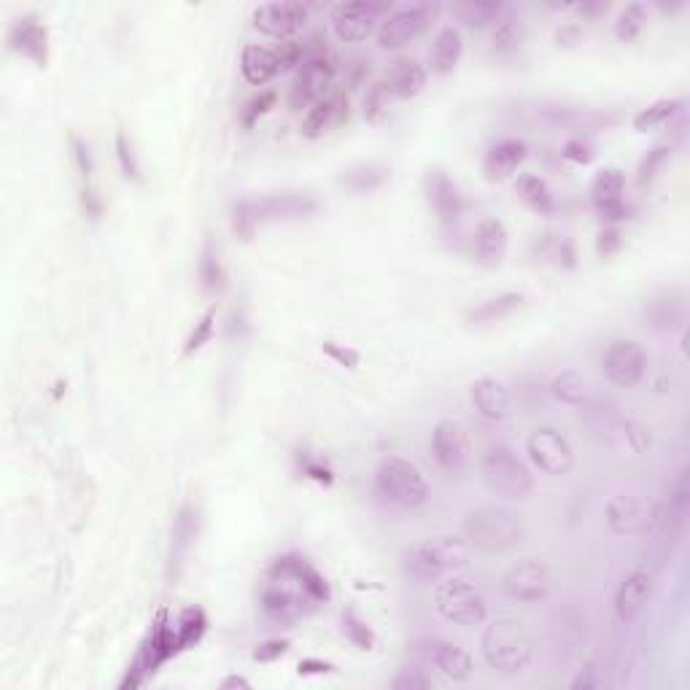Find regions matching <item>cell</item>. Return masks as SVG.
I'll return each mask as SVG.
<instances>
[{"mask_svg":"<svg viewBox=\"0 0 690 690\" xmlns=\"http://www.w3.org/2000/svg\"><path fill=\"white\" fill-rule=\"evenodd\" d=\"M329 599H332V588L327 577L300 553L275 558L259 591L262 615L275 626H294Z\"/></svg>","mask_w":690,"mask_h":690,"instance_id":"6da1fadb","label":"cell"},{"mask_svg":"<svg viewBox=\"0 0 690 690\" xmlns=\"http://www.w3.org/2000/svg\"><path fill=\"white\" fill-rule=\"evenodd\" d=\"M319 213V200L305 192H281L257 200H238L232 205V230L240 240H251L262 224L305 222Z\"/></svg>","mask_w":690,"mask_h":690,"instance_id":"7a4b0ae2","label":"cell"},{"mask_svg":"<svg viewBox=\"0 0 690 690\" xmlns=\"http://www.w3.org/2000/svg\"><path fill=\"white\" fill-rule=\"evenodd\" d=\"M467 537H437L429 542H416L402 553V572L407 580L418 585L437 583L456 569L467 567Z\"/></svg>","mask_w":690,"mask_h":690,"instance_id":"3957f363","label":"cell"},{"mask_svg":"<svg viewBox=\"0 0 690 690\" xmlns=\"http://www.w3.org/2000/svg\"><path fill=\"white\" fill-rule=\"evenodd\" d=\"M464 537H467L469 548L494 556V553H507L515 545H521L526 537V523L510 507L483 505L475 507L464 518Z\"/></svg>","mask_w":690,"mask_h":690,"instance_id":"277c9868","label":"cell"},{"mask_svg":"<svg viewBox=\"0 0 690 690\" xmlns=\"http://www.w3.org/2000/svg\"><path fill=\"white\" fill-rule=\"evenodd\" d=\"M480 650L491 669L502 674H521L534 658V637L518 618L491 620L480 639Z\"/></svg>","mask_w":690,"mask_h":690,"instance_id":"5b68a950","label":"cell"},{"mask_svg":"<svg viewBox=\"0 0 690 690\" xmlns=\"http://www.w3.org/2000/svg\"><path fill=\"white\" fill-rule=\"evenodd\" d=\"M375 488L383 502L399 510H418L429 502V483L413 461L383 456L375 467Z\"/></svg>","mask_w":690,"mask_h":690,"instance_id":"8992f818","label":"cell"},{"mask_svg":"<svg viewBox=\"0 0 690 690\" xmlns=\"http://www.w3.org/2000/svg\"><path fill=\"white\" fill-rule=\"evenodd\" d=\"M480 480L505 499H526L534 491V475L526 461L507 445H491L480 456Z\"/></svg>","mask_w":690,"mask_h":690,"instance_id":"52a82bcc","label":"cell"},{"mask_svg":"<svg viewBox=\"0 0 690 690\" xmlns=\"http://www.w3.org/2000/svg\"><path fill=\"white\" fill-rule=\"evenodd\" d=\"M434 610L456 626H480L486 623L488 607L483 593L461 577H443L434 585Z\"/></svg>","mask_w":690,"mask_h":690,"instance_id":"ba28073f","label":"cell"},{"mask_svg":"<svg viewBox=\"0 0 690 690\" xmlns=\"http://www.w3.org/2000/svg\"><path fill=\"white\" fill-rule=\"evenodd\" d=\"M181 653L178 647V634L176 623H170L168 615L160 612L157 620L151 623L149 637L143 639V645L138 647V655H135L133 666L127 669V677H124L122 688H138L143 685V680L160 669L165 661H170L173 655Z\"/></svg>","mask_w":690,"mask_h":690,"instance_id":"9c48e42d","label":"cell"},{"mask_svg":"<svg viewBox=\"0 0 690 690\" xmlns=\"http://www.w3.org/2000/svg\"><path fill=\"white\" fill-rule=\"evenodd\" d=\"M389 3H375V0H348V3H337L329 11V25L335 30V36L345 44H359L370 36L375 27H381L383 17L389 14Z\"/></svg>","mask_w":690,"mask_h":690,"instance_id":"30bf717a","label":"cell"},{"mask_svg":"<svg viewBox=\"0 0 690 690\" xmlns=\"http://www.w3.org/2000/svg\"><path fill=\"white\" fill-rule=\"evenodd\" d=\"M337 79V62L329 57V54H316V57H308L297 68V76H294L292 92H289V106L294 111H302V108H310L313 103H319L324 95H329L335 89Z\"/></svg>","mask_w":690,"mask_h":690,"instance_id":"8fae6325","label":"cell"},{"mask_svg":"<svg viewBox=\"0 0 690 690\" xmlns=\"http://www.w3.org/2000/svg\"><path fill=\"white\" fill-rule=\"evenodd\" d=\"M526 453L534 467L550 475V478H561L569 469L575 467V451L564 434L553 429V426H537L526 440Z\"/></svg>","mask_w":690,"mask_h":690,"instance_id":"7c38bea8","label":"cell"},{"mask_svg":"<svg viewBox=\"0 0 690 690\" xmlns=\"http://www.w3.org/2000/svg\"><path fill=\"white\" fill-rule=\"evenodd\" d=\"M602 372L612 386L634 389V386H639L642 378H645L647 351L642 348V343L629 340V337L612 340V343L604 348Z\"/></svg>","mask_w":690,"mask_h":690,"instance_id":"4fadbf2b","label":"cell"},{"mask_svg":"<svg viewBox=\"0 0 690 690\" xmlns=\"http://www.w3.org/2000/svg\"><path fill=\"white\" fill-rule=\"evenodd\" d=\"M434 17V6L429 3H407V6H397L383 17L381 27H378V46L381 49H402L410 41H416L424 33L429 22Z\"/></svg>","mask_w":690,"mask_h":690,"instance_id":"5bb4252c","label":"cell"},{"mask_svg":"<svg viewBox=\"0 0 690 690\" xmlns=\"http://www.w3.org/2000/svg\"><path fill=\"white\" fill-rule=\"evenodd\" d=\"M308 19V6L300 0H273V3H262L254 9V27L278 41H289L297 36L300 30H305Z\"/></svg>","mask_w":690,"mask_h":690,"instance_id":"9a60e30c","label":"cell"},{"mask_svg":"<svg viewBox=\"0 0 690 690\" xmlns=\"http://www.w3.org/2000/svg\"><path fill=\"white\" fill-rule=\"evenodd\" d=\"M502 588L513 602H542L548 599L550 588H553V577H550L548 564H542L537 558H523L507 569L502 577Z\"/></svg>","mask_w":690,"mask_h":690,"instance_id":"2e32d148","label":"cell"},{"mask_svg":"<svg viewBox=\"0 0 690 690\" xmlns=\"http://www.w3.org/2000/svg\"><path fill=\"white\" fill-rule=\"evenodd\" d=\"M658 510L647 499L618 494L607 502V526L618 537H639L655 526Z\"/></svg>","mask_w":690,"mask_h":690,"instance_id":"e0dca14e","label":"cell"},{"mask_svg":"<svg viewBox=\"0 0 690 690\" xmlns=\"http://www.w3.org/2000/svg\"><path fill=\"white\" fill-rule=\"evenodd\" d=\"M426 203L437 216V222L443 230H456L464 213V200H461L459 186L453 184V178L440 168H429L424 176Z\"/></svg>","mask_w":690,"mask_h":690,"instance_id":"ac0fdd59","label":"cell"},{"mask_svg":"<svg viewBox=\"0 0 690 690\" xmlns=\"http://www.w3.org/2000/svg\"><path fill=\"white\" fill-rule=\"evenodd\" d=\"M432 453L437 467L448 475H459L469 461V437L453 418H440L432 429Z\"/></svg>","mask_w":690,"mask_h":690,"instance_id":"d6986e66","label":"cell"},{"mask_svg":"<svg viewBox=\"0 0 690 690\" xmlns=\"http://www.w3.org/2000/svg\"><path fill=\"white\" fill-rule=\"evenodd\" d=\"M416 653L421 655V661L429 669H437L451 682H467L472 677V669H475L467 650H461L448 639H421V642H416Z\"/></svg>","mask_w":690,"mask_h":690,"instance_id":"ffe728a7","label":"cell"},{"mask_svg":"<svg viewBox=\"0 0 690 690\" xmlns=\"http://www.w3.org/2000/svg\"><path fill=\"white\" fill-rule=\"evenodd\" d=\"M348 116H351L348 95H345L343 89L335 87L329 95H324L319 103H313V106L305 111L300 130L308 141H319V138H324V135L337 130V127H343V124L348 122Z\"/></svg>","mask_w":690,"mask_h":690,"instance_id":"44dd1931","label":"cell"},{"mask_svg":"<svg viewBox=\"0 0 690 690\" xmlns=\"http://www.w3.org/2000/svg\"><path fill=\"white\" fill-rule=\"evenodd\" d=\"M197 534H200V510H197V505H192V502H186V505L178 510L176 521H173V529H170L168 575L173 583L184 575L186 558H189V553L195 548Z\"/></svg>","mask_w":690,"mask_h":690,"instance_id":"7402d4cb","label":"cell"},{"mask_svg":"<svg viewBox=\"0 0 690 690\" xmlns=\"http://www.w3.org/2000/svg\"><path fill=\"white\" fill-rule=\"evenodd\" d=\"M9 46L25 60H30L36 68L49 65V30L36 14H25V17L14 19L9 30Z\"/></svg>","mask_w":690,"mask_h":690,"instance_id":"603a6c76","label":"cell"},{"mask_svg":"<svg viewBox=\"0 0 690 690\" xmlns=\"http://www.w3.org/2000/svg\"><path fill=\"white\" fill-rule=\"evenodd\" d=\"M653 596V575L647 569H634L623 577L618 593H615V615L620 623H637L645 615L647 604Z\"/></svg>","mask_w":690,"mask_h":690,"instance_id":"cb8c5ba5","label":"cell"},{"mask_svg":"<svg viewBox=\"0 0 690 690\" xmlns=\"http://www.w3.org/2000/svg\"><path fill=\"white\" fill-rule=\"evenodd\" d=\"M507 227L502 219L496 216H488V219H480L475 232H472V240H469V248H472V259L483 267H499L507 257Z\"/></svg>","mask_w":690,"mask_h":690,"instance_id":"d4e9b609","label":"cell"},{"mask_svg":"<svg viewBox=\"0 0 690 690\" xmlns=\"http://www.w3.org/2000/svg\"><path fill=\"white\" fill-rule=\"evenodd\" d=\"M526 157H529V146L521 138L496 141L483 157V176H486V181H505L521 168Z\"/></svg>","mask_w":690,"mask_h":690,"instance_id":"484cf974","label":"cell"},{"mask_svg":"<svg viewBox=\"0 0 690 690\" xmlns=\"http://www.w3.org/2000/svg\"><path fill=\"white\" fill-rule=\"evenodd\" d=\"M469 399H472V405H475L480 416L488 418V421H502L513 410L510 389L502 381H496V378H478L469 386Z\"/></svg>","mask_w":690,"mask_h":690,"instance_id":"4316f807","label":"cell"},{"mask_svg":"<svg viewBox=\"0 0 690 690\" xmlns=\"http://www.w3.org/2000/svg\"><path fill=\"white\" fill-rule=\"evenodd\" d=\"M386 87H389L391 98L394 100H410L421 95L426 89V81H429V73L418 60L413 57H399L394 65H391L389 76H386Z\"/></svg>","mask_w":690,"mask_h":690,"instance_id":"83f0119b","label":"cell"},{"mask_svg":"<svg viewBox=\"0 0 690 690\" xmlns=\"http://www.w3.org/2000/svg\"><path fill=\"white\" fill-rule=\"evenodd\" d=\"M240 73H243V79H246L248 84L265 87V84H270V81L281 73V60H278L275 49L248 44L243 46V52H240Z\"/></svg>","mask_w":690,"mask_h":690,"instance_id":"f1b7e54d","label":"cell"},{"mask_svg":"<svg viewBox=\"0 0 690 690\" xmlns=\"http://www.w3.org/2000/svg\"><path fill=\"white\" fill-rule=\"evenodd\" d=\"M461 54H464V38H461L459 27H440V33L432 41V52H429V68L434 76H448L456 71Z\"/></svg>","mask_w":690,"mask_h":690,"instance_id":"f546056e","label":"cell"},{"mask_svg":"<svg viewBox=\"0 0 690 690\" xmlns=\"http://www.w3.org/2000/svg\"><path fill=\"white\" fill-rule=\"evenodd\" d=\"M647 319H650V327L661 335H672L674 329H680L682 321H685V302H682L680 292L658 294L647 305Z\"/></svg>","mask_w":690,"mask_h":690,"instance_id":"4dcf8cb0","label":"cell"},{"mask_svg":"<svg viewBox=\"0 0 690 690\" xmlns=\"http://www.w3.org/2000/svg\"><path fill=\"white\" fill-rule=\"evenodd\" d=\"M197 275H200V289L208 297H216L227 289V267L222 262L219 246L211 238L203 243L200 251V262H197Z\"/></svg>","mask_w":690,"mask_h":690,"instance_id":"1f68e13d","label":"cell"},{"mask_svg":"<svg viewBox=\"0 0 690 690\" xmlns=\"http://www.w3.org/2000/svg\"><path fill=\"white\" fill-rule=\"evenodd\" d=\"M523 305L521 292H505L496 294L491 300L478 302L475 308L467 310V324L472 327H483V324H494V321H502L507 316H513L515 310Z\"/></svg>","mask_w":690,"mask_h":690,"instance_id":"d6a6232c","label":"cell"},{"mask_svg":"<svg viewBox=\"0 0 690 690\" xmlns=\"http://www.w3.org/2000/svg\"><path fill=\"white\" fill-rule=\"evenodd\" d=\"M526 41V25H523L521 14L505 9V14L494 22V33H491V44L499 57H510Z\"/></svg>","mask_w":690,"mask_h":690,"instance_id":"836d02e7","label":"cell"},{"mask_svg":"<svg viewBox=\"0 0 690 690\" xmlns=\"http://www.w3.org/2000/svg\"><path fill=\"white\" fill-rule=\"evenodd\" d=\"M515 192L521 197V203L529 208V211L540 213V216H550L556 211V197L550 192V186L545 178L534 176V173H526L515 181Z\"/></svg>","mask_w":690,"mask_h":690,"instance_id":"e575fe53","label":"cell"},{"mask_svg":"<svg viewBox=\"0 0 690 690\" xmlns=\"http://www.w3.org/2000/svg\"><path fill=\"white\" fill-rule=\"evenodd\" d=\"M505 9L507 6L499 0H461L453 6V17L467 27L483 30V27L494 25L496 19L505 14Z\"/></svg>","mask_w":690,"mask_h":690,"instance_id":"d590c367","label":"cell"},{"mask_svg":"<svg viewBox=\"0 0 690 690\" xmlns=\"http://www.w3.org/2000/svg\"><path fill=\"white\" fill-rule=\"evenodd\" d=\"M389 181V168L381 165V162H362V165H354L348 168L340 176V184L345 189H351L356 195H364V192H372V189H381L383 184Z\"/></svg>","mask_w":690,"mask_h":690,"instance_id":"8d00e7d4","label":"cell"},{"mask_svg":"<svg viewBox=\"0 0 690 690\" xmlns=\"http://www.w3.org/2000/svg\"><path fill=\"white\" fill-rule=\"evenodd\" d=\"M550 394L564 405L583 407L585 399H588V383L577 370H564L550 381Z\"/></svg>","mask_w":690,"mask_h":690,"instance_id":"74e56055","label":"cell"},{"mask_svg":"<svg viewBox=\"0 0 690 690\" xmlns=\"http://www.w3.org/2000/svg\"><path fill=\"white\" fill-rule=\"evenodd\" d=\"M623 192H626V176L623 170L618 168H602L591 181V203L604 205L615 203V200H623Z\"/></svg>","mask_w":690,"mask_h":690,"instance_id":"f35d334b","label":"cell"},{"mask_svg":"<svg viewBox=\"0 0 690 690\" xmlns=\"http://www.w3.org/2000/svg\"><path fill=\"white\" fill-rule=\"evenodd\" d=\"M208 631V618L200 607H186L176 620V634H178V647L181 650H189L195 647L200 639L205 637Z\"/></svg>","mask_w":690,"mask_h":690,"instance_id":"ab89813d","label":"cell"},{"mask_svg":"<svg viewBox=\"0 0 690 690\" xmlns=\"http://www.w3.org/2000/svg\"><path fill=\"white\" fill-rule=\"evenodd\" d=\"M647 19H650V9H647L645 3H629L626 9L620 11L618 19H615V36H618V41H623V44L637 41L642 36V30H645Z\"/></svg>","mask_w":690,"mask_h":690,"instance_id":"60d3db41","label":"cell"},{"mask_svg":"<svg viewBox=\"0 0 690 690\" xmlns=\"http://www.w3.org/2000/svg\"><path fill=\"white\" fill-rule=\"evenodd\" d=\"M680 108H682V100H677V98L655 100L653 106L642 108V111L634 116V130L647 133V130H653V127H661V124L669 122L674 114H680Z\"/></svg>","mask_w":690,"mask_h":690,"instance_id":"b9f144b4","label":"cell"},{"mask_svg":"<svg viewBox=\"0 0 690 690\" xmlns=\"http://www.w3.org/2000/svg\"><path fill=\"white\" fill-rule=\"evenodd\" d=\"M540 254L548 259L550 265L561 267V270H575L577 267V254L572 240L564 238V235H548L542 240Z\"/></svg>","mask_w":690,"mask_h":690,"instance_id":"7bdbcfd3","label":"cell"},{"mask_svg":"<svg viewBox=\"0 0 690 690\" xmlns=\"http://www.w3.org/2000/svg\"><path fill=\"white\" fill-rule=\"evenodd\" d=\"M391 92L386 87V81H375L367 95H364V119L370 124H381L386 116H389L391 106Z\"/></svg>","mask_w":690,"mask_h":690,"instance_id":"ee69618b","label":"cell"},{"mask_svg":"<svg viewBox=\"0 0 690 690\" xmlns=\"http://www.w3.org/2000/svg\"><path fill=\"white\" fill-rule=\"evenodd\" d=\"M669 157H672V146H669V143H661V146H655V149L647 151L645 160L639 162V168H637V184L642 186V189L653 184L655 178H658V173L666 168Z\"/></svg>","mask_w":690,"mask_h":690,"instance_id":"f6af8a7d","label":"cell"},{"mask_svg":"<svg viewBox=\"0 0 690 690\" xmlns=\"http://www.w3.org/2000/svg\"><path fill=\"white\" fill-rule=\"evenodd\" d=\"M343 634L345 639L354 647H359V650H372V647H375V631H372L370 623L359 618L354 610L343 612Z\"/></svg>","mask_w":690,"mask_h":690,"instance_id":"bcb514c9","label":"cell"},{"mask_svg":"<svg viewBox=\"0 0 690 690\" xmlns=\"http://www.w3.org/2000/svg\"><path fill=\"white\" fill-rule=\"evenodd\" d=\"M213 332H216V308H208L203 313V319L197 321L195 329H192V332H189V337H186L184 356L197 354V351H200V348H203V345L211 340Z\"/></svg>","mask_w":690,"mask_h":690,"instance_id":"7dc6e473","label":"cell"},{"mask_svg":"<svg viewBox=\"0 0 690 690\" xmlns=\"http://www.w3.org/2000/svg\"><path fill=\"white\" fill-rule=\"evenodd\" d=\"M116 160H119V168H122L124 178H133V181H141V165H138V154H135V146L130 141V135L119 130L116 133Z\"/></svg>","mask_w":690,"mask_h":690,"instance_id":"c3c4849f","label":"cell"},{"mask_svg":"<svg viewBox=\"0 0 690 690\" xmlns=\"http://www.w3.org/2000/svg\"><path fill=\"white\" fill-rule=\"evenodd\" d=\"M297 461H300V472L305 475V478L316 480V483H321V486H332V483H335V472H332L327 461L319 459L316 453L300 451Z\"/></svg>","mask_w":690,"mask_h":690,"instance_id":"681fc988","label":"cell"},{"mask_svg":"<svg viewBox=\"0 0 690 690\" xmlns=\"http://www.w3.org/2000/svg\"><path fill=\"white\" fill-rule=\"evenodd\" d=\"M275 100H278V92H273V89H265V92H259V95H254V98L248 100L246 106H243V111H240V122H243V127H254L259 116H265L270 108H275Z\"/></svg>","mask_w":690,"mask_h":690,"instance_id":"f907efd6","label":"cell"},{"mask_svg":"<svg viewBox=\"0 0 690 690\" xmlns=\"http://www.w3.org/2000/svg\"><path fill=\"white\" fill-rule=\"evenodd\" d=\"M321 351L332 359V362L337 364V367H345V370H356L359 367V362H362V354L356 351V348H348V345H337L332 343V340H327V343L321 345Z\"/></svg>","mask_w":690,"mask_h":690,"instance_id":"816d5d0a","label":"cell"},{"mask_svg":"<svg viewBox=\"0 0 690 690\" xmlns=\"http://www.w3.org/2000/svg\"><path fill=\"white\" fill-rule=\"evenodd\" d=\"M593 211L599 216V222L604 227H618L620 222L631 219V208L626 200H615V203H604V205H593Z\"/></svg>","mask_w":690,"mask_h":690,"instance_id":"f5cc1de1","label":"cell"},{"mask_svg":"<svg viewBox=\"0 0 690 690\" xmlns=\"http://www.w3.org/2000/svg\"><path fill=\"white\" fill-rule=\"evenodd\" d=\"M71 149H73V162H76V168H79L84 184H92L95 160H92V151H89L87 141H81L79 135H71Z\"/></svg>","mask_w":690,"mask_h":690,"instance_id":"db71d44e","label":"cell"},{"mask_svg":"<svg viewBox=\"0 0 690 690\" xmlns=\"http://www.w3.org/2000/svg\"><path fill=\"white\" fill-rule=\"evenodd\" d=\"M275 54L281 60V71H292V68H300L305 62V44L297 41V38H289V41H281Z\"/></svg>","mask_w":690,"mask_h":690,"instance_id":"11a10c76","label":"cell"},{"mask_svg":"<svg viewBox=\"0 0 690 690\" xmlns=\"http://www.w3.org/2000/svg\"><path fill=\"white\" fill-rule=\"evenodd\" d=\"M289 647H292L289 639H267V642L257 645V650H254V661L257 664H273L281 655L289 653Z\"/></svg>","mask_w":690,"mask_h":690,"instance_id":"9f6ffc18","label":"cell"},{"mask_svg":"<svg viewBox=\"0 0 690 690\" xmlns=\"http://www.w3.org/2000/svg\"><path fill=\"white\" fill-rule=\"evenodd\" d=\"M561 157L569 162H575V165H591L593 157H596V151H593L591 143L580 141V138H572V141L564 143Z\"/></svg>","mask_w":690,"mask_h":690,"instance_id":"6f0895ef","label":"cell"},{"mask_svg":"<svg viewBox=\"0 0 690 690\" xmlns=\"http://www.w3.org/2000/svg\"><path fill=\"white\" fill-rule=\"evenodd\" d=\"M391 688L394 690H426V688H432V680H429L424 672H418V669H405V672L399 674L397 680L391 682Z\"/></svg>","mask_w":690,"mask_h":690,"instance_id":"680465c9","label":"cell"},{"mask_svg":"<svg viewBox=\"0 0 690 690\" xmlns=\"http://www.w3.org/2000/svg\"><path fill=\"white\" fill-rule=\"evenodd\" d=\"M620 246H623V235H620L618 227H604L602 232H599V240H596V251H599V257H612V254H618Z\"/></svg>","mask_w":690,"mask_h":690,"instance_id":"91938a15","label":"cell"},{"mask_svg":"<svg viewBox=\"0 0 690 690\" xmlns=\"http://www.w3.org/2000/svg\"><path fill=\"white\" fill-rule=\"evenodd\" d=\"M623 432H626V440H629L634 451L642 453L650 448V434H647L645 426L634 424V421H626V424H623Z\"/></svg>","mask_w":690,"mask_h":690,"instance_id":"94428289","label":"cell"},{"mask_svg":"<svg viewBox=\"0 0 690 690\" xmlns=\"http://www.w3.org/2000/svg\"><path fill=\"white\" fill-rule=\"evenodd\" d=\"M300 677H313V674H335L337 666L329 664V661H321V658H302L300 666H297Z\"/></svg>","mask_w":690,"mask_h":690,"instance_id":"6125c7cd","label":"cell"},{"mask_svg":"<svg viewBox=\"0 0 690 690\" xmlns=\"http://www.w3.org/2000/svg\"><path fill=\"white\" fill-rule=\"evenodd\" d=\"M81 205H84L89 219H100V213H103V200H100L98 192L92 189V184H84V189H81Z\"/></svg>","mask_w":690,"mask_h":690,"instance_id":"be15d7a7","label":"cell"},{"mask_svg":"<svg viewBox=\"0 0 690 690\" xmlns=\"http://www.w3.org/2000/svg\"><path fill=\"white\" fill-rule=\"evenodd\" d=\"M602 685V680H599V672H596V666L588 664L583 669V672L577 674V680L572 682V690H596Z\"/></svg>","mask_w":690,"mask_h":690,"instance_id":"e7e4bbea","label":"cell"},{"mask_svg":"<svg viewBox=\"0 0 690 690\" xmlns=\"http://www.w3.org/2000/svg\"><path fill=\"white\" fill-rule=\"evenodd\" d=\"M222 688L224 690H227V688H243V690H248V688H251V682H248L246 677H238V674H232V677H224Z\"/></svg>","mask_w":690,"mask_h":690,"instance_id":"03108f58","label":"cell"}]
</instances>
